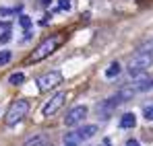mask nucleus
Masks as SVG:
<instances>
[{
    "mask_svg": "<svg viewBox=\"0 0 153 146\" xmlns=\"http://www.w3.org/2000/svg\"><path fill=\"white\" fill-rule=\"evenodd\" d=\"M151 64H153V54H141V51H137V56L128 62V74L130 76H139V74L145 72Z\"/></svg>",
    "mask_w": 153,
    "mask_h": 146,
    "instance_id": "obj_2",
    "label": "nucleus"
},
{
    "mask_svg": "<svg viewBox=\"0 0 153 146\" xmlns=\"http://www.w3.org/2000/svg\"><path fill=\"white\" fill-rule=\"evenodd\" d=\"M42 146H50V144H48V142H46V144H42Z\"/></svg>",
    "mask_w": 153,
    "mask_h": 146,
    "instance_id": "obj_25",
    "label": "nucleus"
},
{
    "mask_svg": "<svg viewBox=\"0 0 153 146\" xmlns=\"http://www.w3.org/2000/svg\"><path fill=\"white\" fill-rule=\"evenodd\" d=\"M10 58H13V54H10L8 49H2V51H0V66H6V64L10 62Z\"/></svg>",
    "mask_w": 153,
    "mask_h": 146,
    "instance_id": "obj_14",
    "label": "nucleus"
},
{
    "mask_svg": "<svg viewBox=\"0 0 153 146\" xmlns=\"http://www.w3.org/2000/svg\"><path fill=\"white\" fill-rule=\"evenodd\" d=\"M64 142H73V144H79V142H81V138H79V134H66V136H64Z\"/></svg>",
    "mask_w": 153,
    "mask_h": 146,
    "instance_id": "obj_16",
    "label": "nucleus"
},
{
    "mask_svg": "<svg viewBox=\"0 0 153 146\" xmlns=\"http://www.w3.org/2000/svg\"><path fill=\"white\" fill-rule=\"evenodd\" d=\"M58 43H60V37H48V39H44L37 48L33 49V54H31V62H39V60L48 58L52 51L58 48Z\"/></svg>",
    "mask_w": 153,
    "mask_h": 146,
    "instance_id": "obj_3",
    "label": "nucleus"
},
{
    "mask_svg": "<svg viewBox=\"0 0 153 146\" xmlns=\"http://www.w3.org/2000/svg\"><path fill=\"white\" fill-rule=\"evenodd\" d=\"M139 51H141V54H151V51H153V41H147V43H143V45L139 48Z\"/></svg>",
    "mask_w": 153,
    "mask_h": 146,
    "instance_id": "obj_18",
    "label": "nucleus"
},
{
    "mask_svg": "<svg viewBox=\"0 0 153 146\" xmlns=\"http://www.w3.org/2000/svg\"><path fill=\"white\" fill-rule=\"evenodd\" d=\"M126 146H141V142H139V140H134V138H130V140L126 142Z\"/></svg>",
    "mask_w": 153,
    "mask_h": 146,
    "instance_id": "obj_21",
    "label": "nucleus"
},
{
    "mask_svg": "<svg viewBox=\"0 0 153 146\" xmlns=\"http://www.w3.org/2000/svg\"><path fill=\"white\" fill-rule=\"evenodd\" d=\"M64 146H79V144H73V142H64Z\"/></svg>",
    "mask_w": 153,
    "mask_h": 146,
    "instance_id": "obj_24",
    "label": "nucleus"
},
{
    "mask_svg": "<svg viewBox=\"0 0 153 146\" xmlns=\"http://www.w3.org/2000/svg\"><path fill=\"white\" fill-rule=\"evenodd\" d=\"M27 111H29V103H27L25 99H17V101L10 103V107L6 109L4 123H6V125H15V123H19L27 115Z\"/></svg>",
    "mask_w": 153,
    "mask_h": 146,
    "instance_id": "obj_1",
    "label": "nucleus"
},
{
    "mask_svg": "<svg viewBox=\"0 0 153 146\" xmlns=\"http://www.w3.org/2000/svg\"><path fill=\"white\" fill-rule=\"evenodd\" d=\"M21 10V6H17V8H0V17H8V15H15V12H19Z\"/></svg>",
    "mask_w": 153,
    "mask_h": 146,
    "instance_id": "obj_17",
    "label": "nucleus"
},
{
    "mask_svg": "<svg viewBox=\"0 0 153 146\" xmlns=\"http://www.w3.org/2000/svg\"><path fill=\"white\" fill-rule=\"evenodd\" d=\"M143 115H145L147 122H153V101H149V103L143 105Z\"/></svg>",
    "mask_w": 153,
    "mask_h": 146,
    "instance_id": "obj_13",
    "label": "nucleus"
},
{
    "mask_svg": "<svg viewBox=\"0 0 153 146\" xmlns=\"http://www.w3.org/2000/svg\"><path fill=\"white\" fill-rule=\"evenodd\" d=\"M134 125H137V115H134V113L128 111V113H124V115L120 117V128L126 130V128H134Z\"/></svg>",
    "mask_w": 153,
    "mask_h": 146,
    "instance_id": "obj_9",
    "label": "nucleus"
},
{
    "mask_svg": "<svg viewBox=\"0 0 153 146\" xmlns=\"http://www.w3.org/2000/svg\"><path fill=\"white\" fill-rule=\"evenodd\" d=\"M50 2H52V0H39V4H42V6H50Z\"/></svg>",
    "mask_w": 153,
    "mask_h": 146,
    "instance_id": "obj_23",
    "label": "nucleus"
},
{
    "mask_svg": "<svg viewBox=\"0 0 153 146\" xmlns=\"http://www.w3.org/2000/svg\"><path fill=\"white\" fill-rule=\"evenodd\" d=\"M46 142H48L46 136H35V138H29L23 146H42V144H46Z\"/></svg>",
    "mask_w": 153,
    "mask_h": 146,
    "instance_id": "obj_11",
    "label": "nucleus"
},
{
    "mask_svg": "<svg viewBox=\"0 0 153 146\" xmlns=\"http://www.w3.org/2000/svg\"><path fill=\"white\" fill-rule=\"evenodd\" d=\"M58 8L60 10H71V0H58Z\"/></svg>",
    "mask_w": 153,
    "mask_h": 146,
    "instance_id": "obj_19",
    "label": "nucleus"
},
{
    "mask_svg": "<svg viewBox=\"0 0 153 146\" xmlns=\"http://www.w3.org/2000/svg\"><path fill=\"white\" fill-rule=\"evenodd\" d=\"M95 132H97V125H93V123L83 125V128H79V130H76V134H79V138H81V140H89V138H93V136H95Z\"/></svg>",
    "mask_w": 153,
    "mask_h": 146,
    "instance_id": "obj_8",
    "label": "nucleus"
},
{
    "mask_svg": "<svg viewBox=\"0 0 153 146\" xmlns=\"http://www.w3.org/2000/svg\"><path fill=\"white\" fill-rule=\"evenodd\" d=\"M19 25H21L23 29H29V27H31V19H29L27 15H21V17H19Z\"/></svg>",
    "mask_w": 153,
    "mask_h": 146,
    "instance_id": "obj_15",
    "label": "nucleus"
},
{
    "mask_svg": "<svg viewBox=\"0 0 153 146\" xmlns=\"http://www.w3.org/2000/svg\"><path fill=\"white\" fill-rule=\"evenodd\" d=\"M120 70H122V68H120V64H118V62H112V64H110V68L105 70V76H108V78H114V76H118V74H120Z\"/></svg>",
    "mask_w": 153,
    "mask_h": 146,
    "instance_id": "obj_10",
    "label": "nucleus"
},
{
    "mask_svg": "<svg viewBox=\"0 0 153 146\" xmlns=\"http://www.w3.org/2000/svg\"><path fill=\"white\" fill-rule=\"evenodd\" d=\"M8 41H10V31H4L0 35V43H8Z\"/></svg>",
    "mask_w": 153,
    "mask_h": 146,
    "instance_id": "obj_20",
    "label": "nucleus"
},
{
    "mask_svg": "<svg viewBox=\"0 0 153 146\" xmlns=\"http://www.w3.org/2000/svg\"><path fill=\"white\" fill-rule=\"evenodd\" d=\"M120 101H122V99L118 97V95H114V97L102 101V103L97 105V113H100V117H102V120H108V117H110V113L120 105Z\"/></svg>",
    "mask_w": 153,
    "mask_h": 146,
    "instance_id": "obj_6",
    "label": "nucleus"
},
{
    "mask_svg": "<svg viewBox=\"0 0 153 146\" xmlns=\"http://www.w3.org/2000/svg\"><path fill=\"white\" fill-rule=\"evenodd\" d=\"M64 101H66V93L64 91H60V93H56L54 97L42 107V115H46V117H50V115H54L62 105H64Z\"/></svg>",
    "mask_w": 153,
    "mask_h": 146,
    "instance_id": "obj_4",
    "label": "nucleus"
},
{
    "mask_svg": "<svg viewBox=\"0 0 153 146\" xmlns=\"http://www.w3.org/2000/svg\"><path fill=\"white\" fill-rule=\"evenodd\" d=\"M85 117H87V107H85V105H76V107H73V109L66 113L64 123L73 128V125H76V123H81Z\"/></svg>",
    "mask_w": 153,
    "mask_h": 146,
    "instance_id": "obj_7",
    "label": "nucleus"
},
{
    "mask_svg": "<svg viewBox=\"0 0 153 146\" xmlns=\"http://www.w3.org/2000/svg\"><path fill=\"white\" fill-rule=\"evenodd\" d=\"M60 82H62V74L54 70V72L44 74V76L37 80V87H39L42 93H46V91H50V89H54V87H58Z\"/></svg>",
    "mask_w": 153,
    "mask_h": 146,
    "instance_id": "obj_5",
    "label": "nucleus"
},
{
    "mask_svg": "<svg viewBox=\"0 0 153 146\" xmlns=\"http://www.w3.org/2000/svg\"><path fill=\"white\" fill-rule=\"evenodd\" d=\"M23 80H25V74L23 72H15L8 76V82L10 84H15V87H19V84H23Z\"/></svg>",
    "mask_w": 153,
    "mask_h": 146,
    "instance_id": "obj_12",
    "label": "nucleus"
},
{
    "mask_svg": "<svg viewBox=\"0 0 153 146\" xmlns=\"http://www.w3.org/2000/svg\"><path fill=\"white\" fill-rule=\"evenodd\" d=\"M100 146H112V142H110V138H105V140H103V142H102Z\"/></svg>",
    "mask_w": 153,
    "mask_h": 146,
    "instance_id": "obj_22",
    "label": "nucleus"
}]
</instances>
